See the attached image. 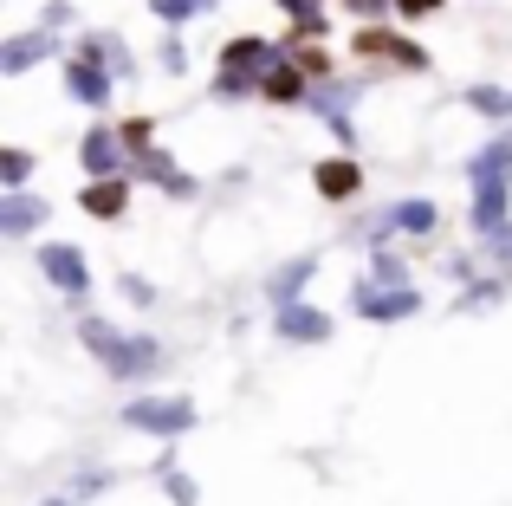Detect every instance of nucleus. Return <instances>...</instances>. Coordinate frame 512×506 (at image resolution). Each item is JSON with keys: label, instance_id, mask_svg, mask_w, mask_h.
<instances>
[{"label": "nucleus", "instance_id": "2eb2a0df", "mask_svg": "<svg viewBox=\"0 0 512 506\" xmlns=\"http://www.w3.org/2000/svg\"><path fill=\"white\" fill-rule=\"evenodd\" d=\"M312 273H318V253H299V260H286L273 279H266V299H273V312L279 305H292L305 286H312Z\"/></svg>", "mask_w": 512, "mask_h": 506}, {"label": "nucleus", "instance_id": "6ab92c4d", "mask_svg": "<svg viewBox=\"0 0 512 506\" xmlns=\"http://www.w3.org/2000/svg\"><path fill=\"white\" fill-rule=\"evenodd\" d=\"M435 221H441V208L422 202V195H409V202L389 208V228H396V234H435Z\"/></svg>", "mask_w": 512, "mask_h": 506}, {"label": "nucleus", "instance_id": "20e7f679", "mask_svg": "<svg viewBox=\"0 0 512 506\" xmlns=\"http://www.w3.org/2000/svg\"><path fill=\"white\" fill-rule=\"evenodd\" d=\"M350 305H357V318H370V325H402V318L422 312V292L409 286V279H389V273H370L350 286Z\"/></svg>", "mask_w": 512, "mask_h": 506}, {"label": "nucleus", "instance_id": "7c9ffc66", "mask_svg": "<svg viewBox=\"0 0 512 506\" xmlns=\"http://www.w3.org/2000/svg\"><path fill=\"white\" fill-rule=\"evenodd\" d=\"M46 506H78V494H52V500H46Z\"/></svg>", "mask_w": 512, "mask_h": 506}, {"label": "nucleus", "instance_id": "a878e982", "mask_svg": "<svg viewBox=\"0 0 512 506\" xmlns=\"http://www.w3.org/2000/svg\"><path fill=\"white\" fill-rule=\"evenodd\" d=\"M111 481H117L111 468H85V474H78V487H72V494H78V500H85V494H104Z\"/></svg>", "mask_w": 512, "mask_h": 506}, {"label": "nucleus", "instance_id": "f257e3e1", "mask_svg": "<svg viewBox=\"0 0 512 506\" xmlns=\"http://www.w3.org/2000/svg\"><path fill=\"white\" fill-rule=\"evenodd\" d=\"M467 189H474V208H467L474 234L480 241L500 234L506 228V202H512V137H487L474 156H467Z\"/></svg>", "mask_w": 512, "mask_h": 506}, {"label": "nucleus", "instance_id": "5701e85b", "mask_svg": "<svg viewBox=\"0 0 512 506\" xmlns=\"http://www.w3.org/2000/svg\"><path fill=\"white\" fill-rule=\"evenodd\" d=\"M26 176H33V156H26V150L0 156V189H26Z\"/></svg>", "mask_w": 512, "mask_h": 506}, {"label": "nucleus", "instance_id": "aec40b11", "mask_svg": "<svg viewBox=\"0 0 512 506\" xmlns=\"http://www.w3.org/2000/svg\"><path fill=\"white\" fill-rule=\"evenodd\" d=\"M78 52H85V59H98V65H111L117 78H130V72H137V65H130V52H124V39H117V33H85V46H78Z\"/></svg>", "mask_w": 512, "mask_h": 506}, {"label": "nucleus", "instance_id": "b1692460", "mask_svg": "<svg viewBox=\"0 0 512 506\" xmlns=\"http://www.w3.org/2000/svg\"><path fill=\"white\" fill-rule=\"evenodd\" d=\"M163 494H169L175 506H195V500H201V487H195V481H188V474H182V468H163Z\"/></svg>", "mask_w": 512, "mask_h": 506}, {"label": "nucleus", "instance_id": "0eeeda50", "mask_svg": "<svg viewBox=\"0 0 512 506\" xmlns=\"http://www.w3.org/2000/svg\"><path fill=\"white\" fill-rule=\"evenodd\" d=\"M39 273H46L52 292H65V299H85L91 292V266H85V253H78L72 241H46L39 247Z\"/></svg>", "mask_w": 512, "mask_h": 506}, {"label": "nucleus", "instance_id": "a211bd4d", "mask_svg": "<svg viewBox=\"0 0 512 506\" xmlns=\"http://www.w3.org/2000/svg\"><path fill=\"white\" fill-rule=\"evenodd\" d=\"M266 98H273V104H305V91H312V78H305V65L299 59H279L273 65V72H266Z\"/></svg>", "mask_w": 512, "mask_h": 506}, {"label": "nucleus", "instance_id": "412c9836", "mask_svg": "<svg viewBox=\"0 0 512 506\" xmlns=\"http://www.w3.org/2000/svg\"><path fill=\"white\" fill-rule=\"evenodd\" d=\"M506 286H512V273H506V266H500V273H487V279H474V273H467L461 312H480V305H500V299H506Z\"/></svg>", "mask_w": 512, "mask_h": 506}, {"label": "nucleus", "instance_id": "9d476101", "mask_svg": "<svg viewBox=\"0 0 512 506\" xmlns=\"http://www.w3.org/2000/svg\"><path fill=\"white\" fill-rule=\"evenodd\" d=\"M124 130H111V124H98V130H85V143H78V163H85V176H124Z\"/></svg>", "mask_w": 512, "mask_h": 506}, {"label": "nucleus", "instance_id": "423d86ee", "mask_svg": "<svg viewBox=\"0 0 512 506\" xmlns=\"http://www.w3.org/2000/svg\"><path fill=\"white\" fill-rule=\"evenodd\" d=\"M357 98H363V85H338V78H325V85H312V91H305V111H312V117H325V124H331V137H338L344 150H350V143H357V130H350V104H357Z\"/></svg>", "mask_w": 512, "mask_h": 506}, {"label": "nucleus", "instance_id": "f8f14e48", "mask_svg": "<svg viewBox=\"0 0 512 506\" xmlns=\"http://www.w3.org/2000/svg\"><path fill=\"white\" fill-rule=\"evenodd\" d=\"M137 176H143V182H156L163 195H175V202H188V195H201V182L188 176L182 163H169L163 150H143V156H137Z\"/></svg>", "mask_w": 512, "mask_h": 506}, {"label": "nucleus", "instance_id": "f03ea898", "mask_svg": "<svg viewBox=\"0 0 512 506\" xmlns=\"http://www.w3.org/2000/svg\"><path fill=\"white\" fill-rule=\"evenodd\" d=\"M78 344H85V351L98 357L111 377H124V383L156 377V370H163V357H169L156 338H124L111 318H78Z\"/></svg>", "mask_w": 512, "mask_h": 506}, {"label": "nucleus", "instance_id": "6e6552de", "mask_svg": "<svg viewBox=\"0 0 512 506\" xmlns=\"http://www.w3.org/2000/svg\"><path fill=\"white\" fill-rule=\"evenodd\" d=\"M350 46H357V59H383V65H402V72H422L428 65V52L415 46V39H396V33H383V26H363Z\"/></svg>", "mask_w": 512, "mask_h": 506}, {"label": "nucleus", "instance_id": "393cba45", "mask_svg": "<svg viewBox=\"0 0 512 506\" xmlns=\"http://www.w3.org/2000/svg\"><path fill=\"white\" fill-rule=\"evenodd\" d=\"M117 286H124V299H130V305H156V286H150L143 273H124Z\"/></svg>", "mask_w": 512, "mask_h": 506}, {"label": "nucleus", "instance_id": "9b49d317", "mask_svg": "<svg viewBox=\"0 0 512 506\" xmlns=\"http://www.w3.org/2000/svg\"><path fill=\"white\" fill-rule=\"evenodd\" d=\"M273 331L286 344H331V318L318 312V305H305V299L279 305V312H273Z\"/></svg>", "mask_w": 512, "mask_h": 506}, {"label": "nucleus", "instance_id": "7ed1b4c3", "mask_svg": "<svg viewBox=\"0 0 512 506\" xmlns=\"http://www.w3.org/2000/svg\"><path fill=\"white\" fill-rule=\"evenodd\" d=\"M273 65H279V52L266 46L260 33L227 39V46H221V65H214V98H247V91H260Z\"/></svg>", "mask_w": 512, "mask_h": 506}, {"label": "nucleus", "instance_id": "ddd939ff", "mask_svg": "<svg viewBox=\"0 0 512 506\" xmlns=\"http://www.w3.org/2000/svg\"><path fill=\"white\" fill-rule=\"evenodd\" d=\"M65 85H72V98L78 104H104L117 91V72L111 65H98V59H85V52H78L72 65H65Z\"/></svg>", "mask_w": 512, "mask_h": 506}, {"label": "nucleus", "instance_id": "39448f33", "mask_svg": "<svg viewBox=\"0 0 512 506\" xmlns=\"http://www.w3.org/2000/svg\"><path fill=\"white\" fill-rule=\"evenodd\" d=\"M124 422L143 435H188L201 422V409L188 396H137V403H124Z\"/></svg>", "mask_w": 512, "mask_h": 506}, {"label": "nucleus", "instance_id": "dca6fc26", "mask_svg": "<svg viewBox=\"0 0 512 506\" xmlns=\"http://www.w3.org/2000/svg\"><path fill=\"white\" fill-rule=\"evenodd\" d=\"M85 202V215H98V221H117L130 208V182L124 176H91V189L78 195Z\"/></svg>", "mask_w": 512, "mask_h": 506}, {"label": "nucleus", "instance_id": "c85d7f7f", "mask_svg": "<svg viewBox=\"0 0 512 506\" xmlns=\"http://www.w3.org/2000/svg\"><path fill=\"white\" fill-rule=\"evenodd\" d=\"M344 7L357 13V20H376V13H389V7H396V0H344Z\"/></svg>", "mask_w": 512, "mask_h": 506}, {"label": "nucleus", "instance_id": "bb28decb", "mask_svg": "<svg viewBox=\"0 0 512 506\" xmlns=\"http://www.w3.org/2000/svg\"><path fill=\"white\" fill-rule=\"evenodd\" d=\"M124 143H130V150H150V117H130V124H124Z\"/></svg>", "mask_w": 512, "mask_h": 506}, {"label": "nucleus", "instance_id": "c756f323", "mask_svg": "<svg viewBox=\"0 0 512 506\" xmlns=\"http://www.w3.org/2000/svg\"><path fill=\"white\" fill-rule=\"evenodd\" d=\"M396 7H402V13H409V20H422V13H435V7H441V0H396Z\"/></svg>", "mask_w": 512, "mask_h": 506}, {"label": "nucleus", "instance_id": "cd10ccee", "mask_svg": "<svg viewBox=\"0 0 512 506\" xmlns=\"http://www.w3.org/2000/svg\"><path fill=\"white\" fill-rule=\"evenodd\" d=\"M487 247H493V260L512 273V228H500V234H487Z\"/></svg>", "mask_w": 512, "mask_h": 506}, {"label": "nucleus", "instance_id": "f3484780", "mask_svg": "<svg viewBox=\"0 0 512 506\" xmlns=\"http://www.w3.org/2000/svg\"><path fill=\"white\" fill-rule=\"evenodd\" d=\"M46 52H52V26H46V33H20V39H7V46H0V72L20 78V72H33Z\"/></svg>", "mask_w": 512, "mask_h": 506}, {"label": "nucleus", "instance_id": "1a4fd4ad", "mask_svg": "<svg viewBox=\"0 0 512 506\" xmlns=\"http://www.w3.org/2000/svg\"><path fill=\"white\" fill-rule=\"evenodd\" d=\"M46 221H52L46 195H33V189H0V234H7V241H26V234L46 228Z\"/></svg>", "mask_w": 512, "mask_h": 506}, {"label": "nucleus", "instance_id": "4468645a", "mask_svg": "<svg viewBox=\"0 0 512 506\" xmlns=\"http://www.w3.org/2000/svg\"><path fill=\"white\" fill-rule=\"evenodd\" d=\"M312 182H318V195H325V202H350V195L363 189V169H357V156H325V163L312 169Z\"/></svg>", "mask_w": 512, "mask_h": 506}, {"label": "nucleus", "instance_id": "4be33fe9", "mask_svg": "<svg viewBox=\"0 0 512 506\" xmlns=\"http://www.w3.org/2000/svg\"><path fill=\"white\" fill-rule=\"evenodd\" d=\"M467 111H480V117H512V91H506V85H467Z\"/></svg>", "mask_w": 512, "mask_h": 506}]
</instances>
